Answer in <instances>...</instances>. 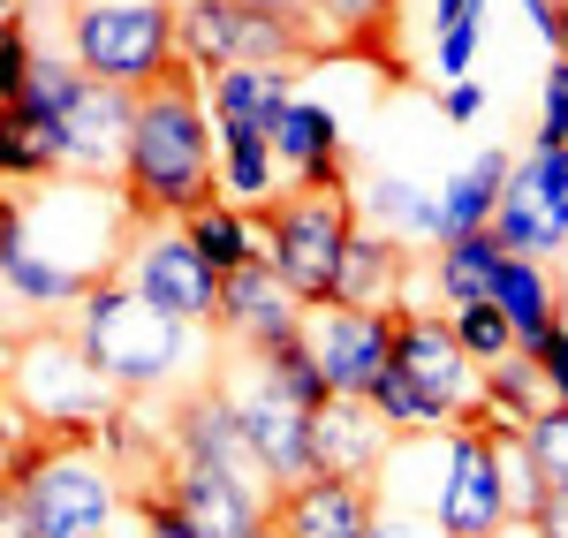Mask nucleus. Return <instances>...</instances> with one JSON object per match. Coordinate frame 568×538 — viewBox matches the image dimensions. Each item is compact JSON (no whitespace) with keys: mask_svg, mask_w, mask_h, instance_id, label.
Listing matches in <instances>:
<instances>
[{"mask_svg":"<svg viewBox=\"0 0 568 538\" xmlns=\"http://www.w3.org/2000/svg\"><path fill=\"white\" fill-rule=\"evenodd\" d=\"M205 106H213V130H265L296 106V69H227L205 84Z\"/></svg>","mask_w":568,"mask_h":538,"instance_id":"aec40b11","label":"nucleus"},{"mask_svg":"<svg viewBox=\"0 0 568 538\" xmlns=\"http://www.w3.org/2000/svg\"><path fill=\"white\" fill-rule=\"evenodd\" d=\"M77 334H84L91 364L122 387V395H152L182 379V364L197 357V326L175 312H160L144 288H130L122 273H106L91 296H77Z\"/></svg>","mask_w":568,"mask_h":538,"instance_id":"f03ea898","label":"nucleus"},{"mask_svg":"<svg viewBox=\"0 0 568 538\" xmlns=\"http://www.w3.org/2000/svg\"><path fill=\"white\" fill-rule=\"evenodd\" d=\"M538 144H546V152H568V61H554V77H546V106H538Z\"/></svg>","mask_w":568,"mask_h":538,"instance_id":"473e14b6","label":"nucleus"},{"mask_svg":"<svg viewBox=\"0 0 568 538\" xmlns=\"http://www.w3.org/2000/svg\"><path fill=\"white\" fill-rule=\"evenodd\" d=\"M114 463L99 448V433H45L39 455H16L8 463V494L23 500L31 538H106L114 524Z\"/></svg>","mask_w":568,"mask_h":538,"instance_id":"7ed1b4c3","label":"nucleus"},{"mask_svg":"<svg viewBox=\"0 0 568 538\" xmlns=\"http://www.w3.org/2000/svg\"><path fill=\"white\" fill-rule=\"evenodd\" d=\"M447 318H455V334H463V349H470V357H478L485 372H493L500 357H516V349H524L500 304H470V312H447Z\"/></svg>","mask_w":568,"mask_h":538,"instance_id":"7c9ffc66","label":"nucleus"},{"mask_svg":"<svg viewBox=\"0 0 568 538\" xmlns=\"http://www.w3.org/2000/svg\"><path fill=\"white\" fill-rule=\"evenodd\" d=\"M402 281H409V243L387 235V227H356L349 266H342V304L402 312Z\"/></svg>","mask_w":568,"mask_h":538,"instance_id":"412c9836","label":"nucleus"},{"mask_svg":"<svg viewBox=\"0 0 568 538\" xmlns=\"http://www.w3.org/2000/svg\"><path fill=\"white\" fill-rule=\"evenodd\" d=\"M258 372L273 379V387H281V395H288V403H304L311 417L334 403V387H326V372H318V357H311V342H304V334H296V342H281V349H265Z\"/></svg>","mask_w":568,"mask_h":538,"instance_id":"c85d7f7f","label":"nucleus"},{"mask_svg":"<svg viewBox=\"0 0 568 538\" xmlns=\"http://www.w3.org/2000/svg\"><path fill=\"white\" fill-rule=\"evenodd\" d=\"M175 16H182V0H77L69 8V53L99 84L144 91L182 61Z\"/></svg>","mask_w":568,"mask_h":538,"instance_id":"39448f33","label":"nucleus"},{"mask_svg":"<svg viewBox=\"0 0 568 538\" xmlns=\"http://www.w3.org/2000/svg\"><path fill=\"white\" fill-rule=\"evenodd\" d=\"M182 61L213 84L227 69H311L318 61V31L296 16H258L243 0H182L175 16Z\"/></svg>","mask_w":568,"mask_h":538,"instance_id":"423d86ee","label":"nucleus"},{"mask_svg":"<svg viewBox=\"0 0 568 538\" xmlns=\"http://www.w3.org/2000/svg\"><path fill=\"white\" fill-rule=\"evenodd\" d=\"M220 205V160H213V106L205 77L175 61L160 84L136 91V130H130V168H122V213L136 227L160 221H197Z\"/></svg>","mask_w":568,"mask_h":538,"instance_id":"f257e3e1","label":"nucleus"},{"mask_svg":"<svg viewBox=\"0 0 568 538\" xmlns=\"http://www.w3.org/2000/svg\"><path fill=\"white\" fill-rule=\"evenodd\" d=\"M304 318H311V304L281 281L273 258H251V266L220 273V318H213V334H220V342H235L243 357H265V349L296 342V334H304Z\"/></svg>","mask_w":568,"mask_h":538,"instance_id":"2eb2a0df","label":"nucleus"},{"mask_svg":"<svg viewBox=\"0 0 568 538\" xmlns=\"http://www.w3.org/2000/svg\"><path fill=\"white\" fill-rule=\"evenodd\" d=\"M524 448H530V463L546 470V486L568 494V403H546L538 417H530V425H524Z\"/></svg>","mask_w":568,"mask_h":538,"instance_id":"2f4dec72","label":"nucleus"},{"mask_svg":"<svg viewBox=\"0 0 568 538\" xmlns=\"http://www.w3.org/2000/svg\"><path fill=\"white\" fill-rule=\"evenodd\" d=\"M470 53H478V16L455 23V31H439V77L447 84H470Z\"/></svg>","mask_w":568,"mask_h":538,"instance_id":"72a5a7b5","label":"nucleus"},{"mask_svg":"<svg viewBox=\"0 0 568 538\" xmlns=\"http://www.w3.org/2000/svg\"><path fill=\"white\" fill-rule=\"evenodd\" d=\"M493 235L508 258H554L568 243V152H546L530 144L508 175V197L493 213Z\"/></svg>","mask_w":568,"mask_h":538,"instance_id":"9b49d317","label":"nucleus"},{"mask_svg":"<svg viewBox=\"0 0 568 538\" xmlns=\"http://www.w3.org/2000/svg\"><path fill=\"white\" fill-rule=\"evenodd\" d=\"M394 318L402 312H364V304H311L304 318V342L318 372H326V387L334 395H372L379 387V372L394 364Z\"/></svg>","mask_w":568,"mask_h":538,"instance_id":"f8f14e48","label":"nucleus"},{"mask_svg":"<svg viewBox=\"0 0 568 538\" xmlns=\"http://www.w3.org/2000/svg\"><path fill=\"white\" fill-rule=\"evenodd\" d=\"M8 16H23V0H8Z\"/></svg>","mask_w":568,"mask_h":538,"instance_id":"37998d69","label":"nucleus"},{"mask_svg":"<svg viewBox=\"0 0 568 538\" xmlns=\"http://www.w3.org/2000/svg\"><path fill=\"white\" fill-rule=\"evenodd\" d=\"M273 175H281V152L265 130H220V190L235 205H273Z\"/></svg>","mask_w":568,"mask_h":538,"instance_id":"393cba45","label":"nucleus"},{"mask_svg":"<svg viewBox=\"0 0 568 538\" xmlns=\"http://www.w3.org/2000/svg\"><path fill=\"white\" fill-rule=\"evenodd\" d=\"M478 16V0H439V31H455V23H470Z\"/></svg>","mask_w":568,"mask_h":538,"instance_id":"ea45409f","label":"nucleus"},{"mask_svg":"<svg viewBox=\"0 0 568 538\" xmlns=\"http://www.w3.org/2000/svg\"><path fill=\"white\" fill-rule=\"evenodd\" d=\"M500 266H508V251H500V235H493V227L433 243V273H439V296H447V312L493 304V281H500Z\"/></svg>","mask_w":568,"mask_h":538,"instance_id":"4be33fe9","label":"nucleus"},{"mask_svg":"<svg viewBox=\"0 0 568 538\" xmlns=\"http://www.w3.org/2000/svg\"><path fill=\"white\" fill-rule=\"evenodd\" d=\"M8 409H16L23 425L39 417L45 433H99V425L122 409V387L91 364L84 334L39 326V334H16V357H8Z\"/></svg>","mask_w":568,"mask_h":538,"instance_id":"20e7f679","label":"nucleus"},{"mask_svg":"<svg viewBox=\"0 0 568 538\" xmlns=\"http://www.w3.org/2000/svg\"><path fill=\"white\" fill-rule=\"evenodd\" d=\"M265 243L281 281L304 304H342V266L356 243V205L349 190H288L265 205Z\"/></svg>","mask_w":568,"mask_h":538,"instance_id":"0eeeda50","label":"nucleus"},{"mask_svg":"<svg viewBox=\"0 0 568 538\" xmlns=\"http://www.w3.org/2000/svg\"><path fill=\"white\" fill-rule=\"evenodd\" d=\"M251 538H288V524H281V508H265V516H258V531H251Z\"/></svg>","mask_w":568,"mask_h":538,"instance_id":"a19ab883","label":"nucleus"},{"mask_svg":"<svg viewBox=\"0 0 568 538\" xmlns=\"http://www.w3.org/2000/svg\"><path fill=\"white\" fill-rule=\"evenodd\" d=\"M508 175H516V160L508 152H478L470 168H455L447 175V235H478V227H493V213H500V197H508Z\"/></svg>","mask_w":568,"mask_h":538,"instance_id":"b1692460","label":"nucleus"},{"mask_svg":"<svg viewBox=\"0 0 568 538\" xmlns=\"http://www.w3.org/2000/svg\"><path fill=\"white\" fill-rule=\"evenodd\" d=\"M485 395H493V409H516L524 425H530L546 403H554V387H546L538 357H524V349H516V357H500L493 372H485Z\"/></svg>","mask_w":568,"mask_h":538,"instance_id":"c756f323","label":"nucleus"},{"mask_svg":"<svg viewBox=\"0 0 568 538\" xmlns=\"http://www.w3.org/2000/svg\"><path fill=\"white\" fill-rule=\"evenodd\" d=\"M160 486L175 494V508L190 516V531H197V538H251V531H258V516L273 508V494L243 486V478H227V470H205V463H175Z\"/></svg>","mask_w":568,"mask_h":538,"instance_id":"f3484780","label":"nucleus"},{"mask_svg":"<svg viewBox=\"0 0 568 538\" xmlns=\"http://www.w3.org/2000/svg\"><path fill=\"white\" fill-rule=\"evenodd\" d=\"M402 440L387 417L372 403H356V395H334V403L311 417V455H318V478H356V486H372L379 470H387V448Z\"/></svg>","mask_w":568,"mask_h":538,"instance_id":"dca6fc26","label":"nucleus"},{"mask_svg":"<svg viewBox=\"0 0 568 538\" xmlns=\"http://www.w3.org/2000/svg\"><path fill=\"white\" fill-rule=\"evenodd\" d=\"M394 364L433 395V403H447L463 425L470 417H485L493 409V395H485V364L463 349V334H455V318H425V312H402L394 318Z\"/></svg>","mask_w":568,"mask_h":538,"instance_id":"ddd939ff","label":"nucleus"},{"mask_svg":"<svg viewBox=\"0 0 568 538\" xmlns=\"http://www.w3.org/2000/svg\"><path fill=\"white\" fill-rule=\"evenodd\" d=\"M220 379H227V372H220ZM227 395H235V409H243V433H251V455H258L273 500L296 494L304 478H318V455H311V409L304 403H288L265 372L227 379Z\"/></svg>","mask_w":568,"mask_h":538,"instance_id":"4468645a","label":"nucleus"},{"mask_svg":"<svg viewBox=\"0 0 568 538\" xmlns=\"http://www.w3.org/2000/svg\"><path fill=\"white\" fill-rule=\"evenodd\" d=\"M243 8H258V16H296V23H311V0H243Z\"/></svg>","mask_w":568,"mask_h":538,"instance_id":"58836bf2","label":"nucleus"},{"mask_svg":"<svg viewBox=\"0 0 568 538\" xmlns=\"http://www.w3.org/2000/svg\"><path fill=\"white\" fill-rule=\"evenodd\" d=\"M311 31H318V53H326V45H364V53H387L394 0H311Z\"/></svg>","mask_w":568,"mask_h":538,"instance_id":"bb28decb","label":"nucleus"},{"mask_svg":"<svg viewBox=\"0 0 568 538\" xmlns=\"http://www.w3.org/2000/svg\"><path fill=\"white\" fill-rule=\"evenodd\" d=\"M524 357H538V372H546V387H554V403H568V326H554L538 349H524Z\"/></svg>","mask_w":568,"mask_h":538,"instance_id":"f704fd0d","label":"nucleus"},{"mask_svg":"<svg viewBox=\"0 0 568 538\" xmlns=\"http://www.w3.org/2000/svg\"><path fill=\"white\" fill-rule=\"evenodd\" d=\"M122 281L144 288L160 312L190 318V326H213L220 318V273L213 258L190 243V227H136V243L122 251Z\"/></svg>","mask_w":568,"mask_h":538,"instance_id":"1a4fd4ad","label":"nucleus"},{"mask_svg":"<svg viewBox=\"0 0 568 538\" xmlns=\"http://www.w3.org/2000/svg\"><path fill=\"white\" fill-rule=\"evenodd\" d=\"M538 538H568V494L546 500V516H538Z\"/></svg>","mask_w":568,"mask_h":538,"instance_id":"4c0bfd02","label":"nucleus"},{"mask_svg":"<svg viewBox=\"0 0 568 538\" xmlns=\"http://www.w3.org/2000/svg\"><path fill=\"white\" fill-rule=\"evenodd\" d=\"M273 508H281L288 538H372L379 531V494L356 486V478H304Z\"/></svg>","mask_w":568,"mask_h":538,"instance_id":"a211bd4d","label":"nucleus"},{"mask_svg":"<svg viewBox=\"0 0 568 538\" xmlns=\"http://www.w3.org/2000/svg\"><path fill=\"white\" fill-rule=\"evenodd\" d=\"M364 403L379 409L394 433H455V425H463V417H455L447 403H433V395H425V387H417L402 364H387V372H379V387H372Z\"/></svg>","mask_w":568,"mask_h":538,"instance_id":"cd10ccee","label":"nucleus"},{"mask_svg":"<svg viewBox=\"0 0 568 538\" xmlns=\"http://www.w3.org/2000/svg\"><path fill=\"white\" fill-rule=\"evenodd\" d=\"M478 106H485L478 84H447L439 91V114H447V122H478Z\"/></svg>","mask_w":568,"mask_h":538,"instance_id":"c9c22d12","label":"nucleus"},{"mask_svg":"<svg viewBox=\"0 0 568 538\" xmlns=\"http://www.w3.org/2000/svg\"><path fill=\"white\" fill-rule=\"evenodd\" d=\"M190 227V243L213 258V273H235L251 266V258H273V243H265V221H251V213H235V205H213V213H197Z\"/></svg>","mask_w":568,"mask_h":538,"instance_id":"a878e982","label":"nucleus"},{"mask_svg":"<svg viewBox=\"0 0 568 538\" xmlns=\"http://www.w3.org/2000/svg\"><path fill=\"white\" fill-rule=\"evenodd\" d=\"M524 16L538 23V39H546V45H561V16H568V0H524Z\"/></svg>","mask_w":568,"mask_h":538,"instance_id":"e433bc0d","label":"nucleus"},{"mask_svg":"<svg viewBox=\"0 0 568 538\" xmlns=\"http://www.w3.org/2000/svg\"><path fill=\"white\" fill-rule=\"evenodd\" d=\"M433 524H439V538H500L516 524L508 463H500V409H485V417L447 433V478H439Z\"/></svg>","mask_w":568,"mask_h":538,"instance_id":"6e6552de","label":"nucleus"},{"mask_svg":"<svg viewBox=\"0 0 568 538\" xmlns=\"http://www.w3.org/2000/svg\"><path fill=\"white\" fill-rule=\"evenodd\" d=\"M168 448H175V463H205V470H227V478L273 494L265 470H258V455H251L243 409H235V395H227L220 372H205L190 395H175V409H168Z\"/></svg>","mask_w":568,"mask_h":538,"instance_id":"9d476101","label":"nucleus"},{"mask_svg":"<svg viewBox=\"0 0 568 538\" xmlns=\"http://www.w3.org/2000/svg\"><path fill=\"white\" fill-rule=\"evenodd\" d=\"M273 152L281 168L296 175V190H349V152H342V122L326 106L296 99L281 122H273Z\"/></svg>","mask_w":568,"mask_h":538,"instance_id":"6ab92c4d","label":"nucleus"},{"mask_svg":"<svg viewBox=\"0 0 568 538\" xmlns=\"http://www.w3.org/2000/svg\"><path fill=\"white\" fill-rule=\"evenodd\" d=\"M493 304L508 312V326H516V342H524V349H538V342L561 326V296H554L546 258H508L500 281H493Z\"/></svg>","mask_w":568,"mask_h":538,"instance_id":"5701e85b","label":"nucleus"},{"mask_svg":"<svg viewBox=\"0 0 568 538\" xmlns=\"http://www.w3.org/2000/svg\"><path fill=\"white\" fill-rule=\"evenodd\" d=\"M554 53H561V61H568V16H561V45H554Z\"/></svg>","mask_w":568,"mask_h":538,"instance_id":"79ce46f5","label":"nucleus"}]
</instances>
